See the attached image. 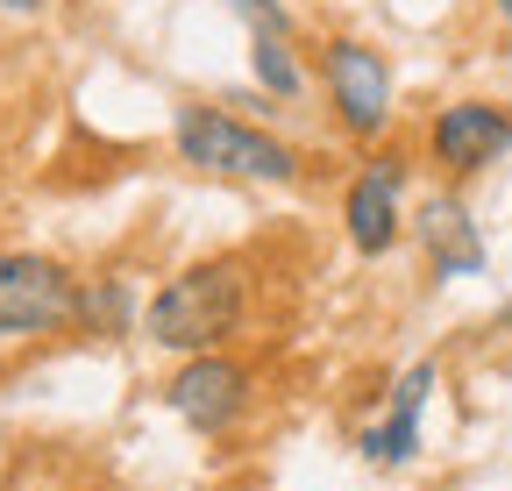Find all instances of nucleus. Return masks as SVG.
<instances>
[{
    "label": "nucleus",
    "mask_w": 512,
    "mask_h": 491,
    "mask_svg": "<svg viewBox=\"0 0 512 491\" xmlns=\"http://www.w3.org/2000/svg\"><path fill=\"white\" fill-rule=\"evenodd\" d=\"M178 157L200 164L214 178H264V186H292L299 178V150L278 143L271 129L228 114V107H178Z\"/></svg>",
    "instance_id": "nucleus-2"
},
{
    "label": "nucleus",
    "mask_w": 512,
    "mask_h": 491,
    "mask_svg": "<svg viewBox=\"0 0 512 491\" xmlns=\"http://www.w3.org/2000/svg\"><path fill=\"white\" fill-rule=\"evenodd\" d=\"M249 65H256V86H264L271 100H299L306 93V72L285 36H249Z\"/></svg>",
    "instance_id": "nucleus-11"
},
{
    "label": "nucleus",
    "mask_w": 512,
    "mask_h": 491,
    "mask_svg": "<svg viewBox=\"0 0 512 491\" xmlns=\"http://www.w3.org/2000/svg\"><path fill=\"white\" fill-rule=\"evenodd\" d=\"M491 8H498V15H505V22H512V0H491Z\"/></svg>",
    "instance_id": "nucleus-14"
},
{
    "label": "nucleus",
    "mask_w": 512,
    "mask_h": 491,
    "mask_svg": "<svg viewBox=\"0 0 512 491\" xmlns=\"http://www.w3.org/2000/svg\"><path fill=\"white\" fill-rule=\"evenodd\" d=\"M164 406L185 427H200V435H228L242 420V406H249V371L221 349H200V356H185L178 378L164 385Z\"/></svg>",
    "instance_id": "nucleus-5"
},
{
    "label": "nucleus",
    "mask_w": 512,
    "mask_h": 491,
    "mask_svg": "<svg viewBox=\"0 0 512 491\" xmlns=\"http://www.w3.org/2000/svg\"><path fill=\"white\" fill-rule=\"evenodd\" d=\"M427 392H434V363H413V371L392 385V413H384L377 427H363V456L377 463V470H399V463H413V449H420V413H427Z\"/></svg>",
    "instance_id": "nucleus-9"
},
{
    "label": "nucleus",
    "mask_w": 512,
    "mask_h": 491,
    "mask_svg": "<svg viewBox=\"0 0 512 491\" xmlns=\"http://www.w3.org/2000/svg\"><path fill=\"white\" fill-rule=\"evenodd\" d=\"M228 8L249 22V36H292V15L278 8V0H228Z\"/></svg>",
    "instance_id": "nucleus-12"
},
{
    "label": "nucleus",
    "mask_w": 512,
    "mask_h": 491,
    "mask_svg": "<svg viewBox=\"0 0 512 491\" xmlns=\"http://www.w3.org/2000/svg\"><path fill=\"white\" fill-rule=\"evenodd\" d=\"M79 314V278L57 257L0 250V335H50Z\"/></svg>",
    "instance_id": "nucleus-3"
},
{
    "label": "nucleus",
    "mask_w": 512,
    "mask_h": 491,
    "mask_svg": "<svg viewBox=\"0 0 512 491\" xmlns=\"http://www.w3.org/2000/svg\"><path fill=\"white\" fill-rule=\"evenodd\" d=\"M427 150H434L441 171H456V178L498 164L512 150V107H498V100H456V107H441L434 129H427Z\"/></svg>",
    "instance_id": "nucleus-6"
},
{
    "label": "nucleus",
    "mask_w": 512,
    "mask_h": 491,
    "mask_svg": "<svg viewBox=\"0 0 512 491\" xmlns=\"http://www.w3.org/2000/svg\"><path fill=\"white\" fill-rule=\"evenodd\" d=\"M128 314H136V292H128V278H100V285H79V328L93 335H128Z\"/></svg>",
    "instance_id": "nucleus-10"
},
{
    "label": "nucleus",
    "mask_w": 512,
    "mask_h": 491,
    "mask_svg": "<svg viewBox=\"0 0 512 491\" xmlns=\"http://www.w3.org/2000/svg\"><path fill=\"white\" fill-rule=\"evenodd\" d=\"M320 79H328L335 121H342L356 143H377L384 129H392V65H384L370 43L335 36L328 50H320Z\"/></svg>",
    "instance_id": "nucleus-4"
},
{
    "label": "nucleus",
    "mask_w": 512,
    "mask_h": 491,
    "mask_svg": "<svg viewBox=\"0 0 512 491\" xmlns=\"http://www.w3.org/2000/svg\"><path fill=\"white\" fill-rule=\"evenodd\" d=\"M242 306H249V278L242 264H192L178 271L150 306H143V335L157 349H178V356H200V349H221L235 328H242Z\"/></svg>",
    "instance_id": "nucleus-1"
},
{
    "label": "nucleus",
    "mask_w": 512,
    "mask_h": 491,
    "mask_svg": "<svg viewBox=\"0 0 512 491\" xmlns=\"http://www.w3.org/2000/svg\"><path fill=\"white\" fill-rule=\"evenodd\" d=\"M399 186H406V157H370L356 178H349V200H342V221H349V242L363 257H384L399 242Z\"/></svg>",
    "instance_id": "nucleus-7"
},
{
    "label": "nucleus",
    "mask_w": 512,
    "mask_h": 491,
    "mask_svg": "<svg viewBox=\"0 0 512 491\" xmlns=\"http://www.w3.org/2000/svg\"><path fill=\"white\" fill-rule=\"evenodd\" d=\"M0 8H8V15H36V8H43V0H0Z\"/></svg>",
    "instance_id": "nucleus-13"
},
{
    "label": "nucleus",
    "mask_w": 512,
    "mask_h": 491,
    "mask_svg": "<svg viewBox=\"0 0 512 491\" xmlns=\"http://www.w3.org/2000/svg\"><path fill=\"white\" fill-rule=\"evenodd\" d=\"M413 235L427 242V264H434V278H477V271H484L477 221H470V207H463L456 193H434V200L420 207Z\"/></svg>",
    "instance_id": "nucleus-8"
}]
</instances>
